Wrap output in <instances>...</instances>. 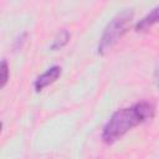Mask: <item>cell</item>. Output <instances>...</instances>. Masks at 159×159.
Here are the masks:
<instances>
[{"mask_svg":"<svg viewBox=\"0 0 159 159\" xmlns=\"http://www.w3.org/2000/svg\"><path fill=\"white\" fill-rule=\"evenodd\" d=\"M157 22H159V6L154 7L148 15H145L142 20H139V22L135 25V31H145Z\"/></svg>","mask_w":159,"mask_h":159,"instance_id":"277c9868","label":"cell"},{"mask_svg":"<svg viewBox=\"0 0 159 159\" xmlns=\"http://www.w3.org/2000/svg\"><path fill=\"white\" fill-rule=\"evenodd\" d=\"M61 76V67L60 66H52L51 68H48L46 72H43L41 76H39L34 83L35 89L42 91L45 87L50 86L51 83H53L58 77Z\"/></svg>","mask_w":159,"mask_h":159,"instance_id":"3957f363","label":"cell"},{"mask_svg":"<svg viewBox=\"0 0 159 159\" xmlns=\"http://www.w3.org/2000/svg\"><path fill=\"white\" fill-rule=\"evenodd\" d=\"M133 11L132 10H124L116 15L109 24L106 26L101 41L98 43V53L106 55L116 43L117 41L128 31L130 22L133 20Z\"/></svg>","mask_w":159,"mask_h":159,"instance_id":"7a4b0ae2","label":"cell"},{"mask_svg":"<svg viewBox=\"0 0 159 159\" xmlns=\"http://www.w3.org/2000/svg\"><path fill=\"white\" fill-rule=\"evenodd\" d=\"M70 40V32L67 30H62L58 32V35L56 36V39L53 40V43L51 45V48L52 50H58V48H62Z\"/></svg>","mask_w":159,"mask_h":159,"instance_id":"5b68a950","label":"cell"},{"mask_svg":"<svg viewBox=\"0 0 159 159\" xmlns=\"http://www.w3.org/2000/svg\"><path fill=\"white\" fill-rule=\"evenodd\" d=\"M154 111V106L149 102H139L132 107L118 109L113 113L103 128V142L107 144L114 143L132 128L153 118Z\"/></svg>","mask_w":159,"mask_h":159,"instance_id":"6da1fadb","label":"cell"},{"mask_svg":"<svg viewBox=\"0 0 159 159\" xmlns=\"http://www.w3.org/2000/svg\"><path fill=\"white\" fill-rule=\"evenodd\" d=\"M0 72H1V83H0V87H5L7 80H9V66L6 63L5 60L1 61V67H0Z\"/></svg>","mask_w":159,"mask_h":159,"instance_id":"8992f818","label":"cell"}]
</instances>
